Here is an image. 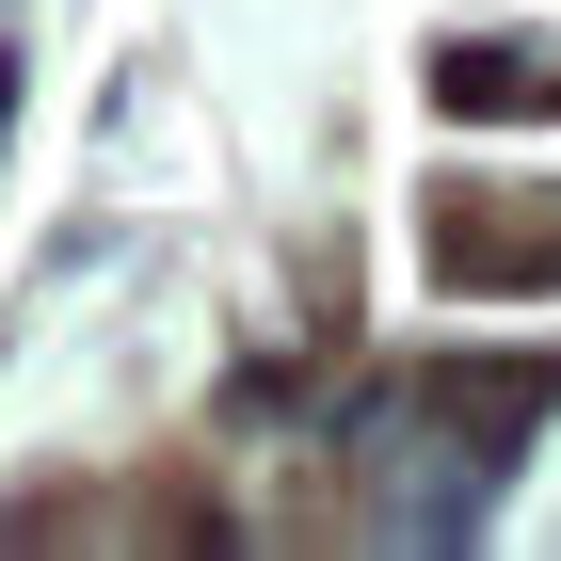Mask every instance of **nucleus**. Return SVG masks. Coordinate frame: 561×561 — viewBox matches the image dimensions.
Here are the masks:
<instances>
[{
  "label": "nucleus",
  "mask_w": 561,
  "mask_h": 561,
  "mask_svg": "<svg viewBox=\"0 0 561 561\" xmlns=\"http://www.w3.org/2000/svg\"><path fill=\"white\" fill-rule=\"evenodd\" d=\"M433 96H449V113H546L561 96V48H433Z\"/></svg>",
  "instance_id": "obj_2"
},
{
  "label": "nucleus",
  "mask_w": 561,
  "mask_h": 561,
  "mask_svg": "<svg viewBox=\"0 0 561 561\" xmlns=\"http://www.w3.org/2000/svg\"><path fill=\"white\" fill-rule=\"evenodd\" d=\"M433 257H449V289H561V193L546 176H449Z\"/></svg>",
  "instance_id": "obj_1"
}]
</instances>
